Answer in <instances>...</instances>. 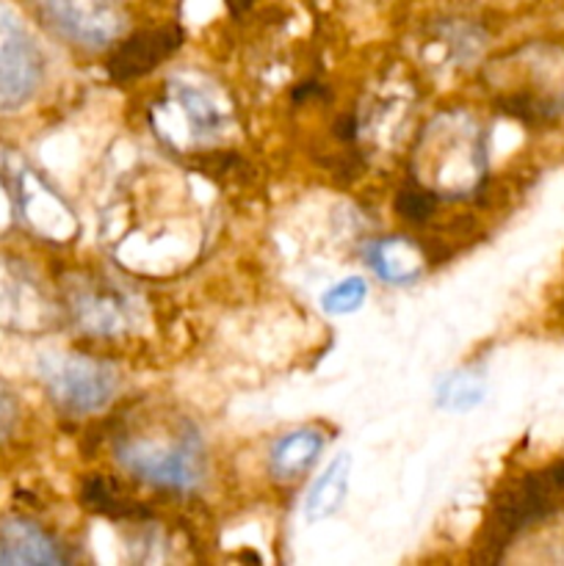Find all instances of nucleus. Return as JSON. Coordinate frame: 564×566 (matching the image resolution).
Wrapping results in <instances>:
<instances>
[{"label":"nucleus","instance_id":"1","mask_svg":"<svg viewBox=\"0 0 564 566\" xmlns=\"http://www.w3.org/2000/svg\"><path fill=\"white\" fill-rule=\"evenodd\" d=\"M116 459L138 481L171 492H191L205 479V448L197 429L160 431L155 437L122 434L116 442Z\"/></svg>","mask_w":564,"mask_h":566},{"label":"nucleus","instance_id":"2","mask_svg":"<svg viewBox=\"0 0 564 566\" xmlns=\"http://www.w3.org/2000/svg\"><path fill=\"white\" fill-rule=\"evenodd\" d=\"M44 385L59 409L70 415L100 412L116 392V374L92 357H55L44 365Z\"/></svg>","mask_w":564,"mask_h":566},{"label":"nucleus","instance_id":"3","mask_svg":"<svg viewBox=\"0 0 564 566\" xmlns=\"http://www.w3.org/2000/svg\"><path fill=\"white\" fill-rule=\"evenodd\" d=\"M44 9L59 31L86 48H103L122 31L114 0H44Z\"/></svg>","mask_w":564,"mask_h":566},{"label":"nucleus","instance_id":"4","mask_svg":"<svg viewBox=\"0 0 564 566\" xmlns=\"http://www.w3.org/2000/svg\"><path fill=\"white\" fill-rule=\"evenodd\" d=\"M182 42L180 28L164 25L153 28V31H142L136 36H130L127 42H122L114 50V55L108 59V75L114 81L127 83L144 77L147 72H153L160 61L169 59Z\"/></svg>","mask_w":564,"mask_h":566},{"label":"nucleus","instance_id":"5","mask_svg":"<svg viewBox=\"0 0 564 566\" xmlns=\"http://www.w3.org/2000/svg\"><path fill=\"white\" fill-rule=\"evenodd\" d=\"M324 451V434L315 429H299L280 437L269 453V470L276 481H296L318 462Z\"/></svg>","mask_w":564,"mask_h":566},{"label":"nucleus","instance_id":"6","mask_svg":"<svg viewBox=\"0 0 564 566\" xmlns=\"http://www.w3.org/2000/svg\"><path fill=\"white\" fill-rule=\"evenodd\" d=\"M368 265L393 285H404V282L418 280L424 271V252L415 241L404 235L382 238L368 249Z\"/></svg>","mask_w":564,"mask_h":566},{"label":"nucleus","instance_id":"7","mask_svg":"<svg viewBox=\"0 0 564 566\" xmlns=\"http://www.w3.org/2000/svg\"><path fill=\"white\" fill-rule=\"evenodd\" d=\"M348 475H352V457H348V453H341V457L326 468V473L315 481L313 490H310L307 503H304V517H307L310 523H321V520L332 517V514L343 506L348 492Z\"/></svg>","mask_w":564,"mask_h":566},{"label":"nucleus","instance_id":"8","mask_svg":"<svg viewBox=\"0 0 564 566\" xmlns=\"http://www.w3.org/2000/svg\"><path fill=\"white\" fill-rule=\"evenodd\" d=\"M81 503L92 509V512L111 520H136L147 514L136 501H130V497L119 490V484H116L114 479H108V475H88L81 486Z\"/></svg>","mask_w":564,"mask_h":566},{"label":"nucleus","instance_id":"9","mask_svg":"<svg viewBox=\"0 0 564 566\" xmlns=\"http://www.w3.org/2000/svg\"><path fill=\"white\" fill-rule=\"evenodd\" d=\"M77 315L83 324L94 335H114V332L125 329V307H122V296H116L108 287H94V291L83 293L81 302H75Z\"/></svg>","mask_w":564,"mask_h":566},{"label":"nucleus","instance_id":"10","mask_svg":"<svg viewBox=\"0 0 564 566\" xmlns=\"http://www.w3.org/2000/svg\"><path fill=\"white\" fill-rule=\"evenodd\" d=\"M484 398V379L476 370H459L437 387V403L442 409H470Z\"/></svg>","mask_w":564,"mask_h":566},{"label":"nucleus","instance_id":"11","mask_svg":"<svg viewBox=\"0 0 564 566\" xmlns=\"http://www.w3.org/2000/svg\"><path fill=\"white\" fill-rule=\"evenodd\" d=\"M435 208H437V193L431 191V188L420 186V182H415V186L412 182H407L396 197L398 216L407 221H415V224L429 219V216L435 213Z\"/></svg>","mask_w":564,"mask_h":566},{"label":"nucleus","instance_id":"12","mask_svg":"<svg viewBox=\"0 0 564 566\" xmlns=\"http://www.w3.org/2000/svg\"><path fill=\"white\" fill-rule=\"evenodd\" d=\"M365 293H368V285H365V280H359V276H352V280H343L341 285L332 287L330 293L324 296V310L330 315H346V313H354V310L363 307L365 302Z\"/></svg>","mask_w":564,"mask_h":566},{"label":"nucleus","instance_id":"13","mask_svg":"<svg viewBox=\"0 0 564 566\" xmlns=\"http://www.w3.org/2000/svg\"><path fill=\"white\" fill-rule=\"evenodd\" d=\"M547 479H551V484L556 486L558 495H564V462L556 464V468L547 470Z\"/></svg>","mask_w":564,"mask_h":566}]
</instances>
